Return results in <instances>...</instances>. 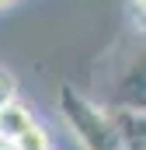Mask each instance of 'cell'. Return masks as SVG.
Listing matches in <instances>:
<instances>
[{"label": "cell", "instance_id": "6da1fadb", "mask_svg": "<svg viewBox=\"0 0 146 150\" xmlns=\"http://www.w3.org/2000/svg\"><path fill=\"white\" fill-rule=\"evenodd\" d=\"M56 105H59L63 122L70 126V133L77 136V143L84 150H125L108 105L87 98L84 91H77L70 84L59 87V101Z\"/></svg>", "mask_w": 146, "mask_h": 150}, {"label": "cell", "instance_id": "7a4b0ae2", "mask_svg": "<svg viewBox=\"0 0 146 150\" xmlns=\"http://www.w3.org/2000/svg\"><path fill=\"white\" fill-rule=\"evenodd\" d=\"M108 108H132L146 112V49L125 56V63L115 70L108 84Z\"/></svg>", "mask_w": 146, "mask_h": 150}, {"label": "cell", "instance_id": "3957f363", "mask_svg": "<svg viewBox=\"0 0 146 150\" xmlns=\"http://www.w3.org/2000/svg\"><path fill=\"white\" fill-rule=\"evenodd\" d=\"M35 122H38V115L32 112L21 98H14V101H7V105L0 108V136L18 143V140H21V136H25Z\"/></svg>", "mask_w": 146, "mask_h": 150}, {"label": "cell", "instance_id": "277c9868", "mask_svg": "<svg viewBox=\"0 0 146 150\" xmlns=\"http://www.w3.org/2000/svg\"><path fill=\"white\" fill-rule=\"evenodd\" d=\"M18 150H56L52 147V136H49V129L42 126V122H35L21 140H18Z\"/></svg>", "mask_w": 146, "mask_h": 150}, {"label": "cell", "instance_id": "5b68a950", "mask_svg": "<svg viewBox=\"0 0 146 150\" xmlns=\"http://www.w3.org/2000/svg\"><path fill=\"white\" fill-rule=\"evenodd\" d=\"M14 98H18V77H14L11 67L0 63V108H4L7 101H14Z\"/></svg>", "mask_w": 146, "mask_h": 150}, {"label": "cell", "instance_id": "8992f818", "mask_svg": "<svg viewBox=\"0 0 146 150\" xmlns=\"http://www.w3.org/2000/svg\"><path fill=\"white\" fill-rule=\"evenodd\" d=\"M125 11H129V25L146 35V0H129Z\"/></svg>", "mask_w": 146, "mask_h": 150}, {"label": "cell", "instance_id": "52a82bcc", "mask_svg": "<svg viewBox=\"0 0 146 150\" xmlns=\"http://www.w3.org/2000/svg\"><path fill=\"white\" fill-rule=\"evenodd\" d=\"M18 4H21V0H0V14H4V11H11V7H18Z\"/></svg>", "mask_w": 146, "mask_h": 150}, {"label": "cell", "instance_id": "ba28073f", "mask_svg": "<svg viewBox=\"0 0 146 150\" xmlns=\"http://www.w3.org/2000/svg\"><path fill=\"white\" fill-rule=\"evenodd\" d=\"M0 150H18V143H14V140H4V136H0Z\"/></svg>", "mask_w": 146, "mask_h": 150}]
</instances>
